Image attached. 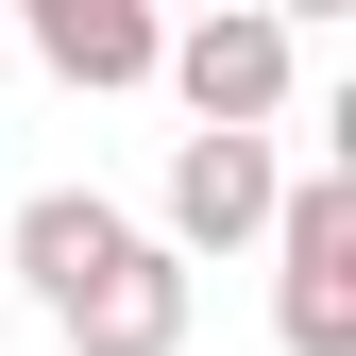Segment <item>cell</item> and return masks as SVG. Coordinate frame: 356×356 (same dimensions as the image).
Here are the masks:
<instances>
[{"instance_id":"1","label":"cell","mask_w":356,"mask_h":356,"mask_svg":"<svg viewBox=\"0 0 356 356\" xmlns=\"http://www.w3.org/2000/svg\"><path fill=\"white\" fill-rule=\"evenodd\" d=\"M17 289L51 305L68 356H187V254L153 220H119L102 187H34L17 204Z\"/></svg>"},{"instance_id":"2","label":"cell","mask_w":356,"mask_h":356,"mask_svg":"<svg viewBox=\"0 0 356 356\" xmlns=\"http://www.w3.org/2000/svg\"><path fill=\"white\" fill-rule=\"evenodd\" d=\"M272 323L289 356H356V170H305L272 204Z\"/></svg>"},{"instance_id":"3","label":"cell","mask_w":356,"mask_h":356,"mask_svg":"<svg viewBox=\"0 0 356 356\" xmlns=\"http://www.w3.org/2000/svg\"><path fill=\"white\" fill-rule=\"evenodd\" d=\"M289 17H272V0H238V17H187V34H170V51H153V85H187V119H204V136H272V102H289Z\"/></svg>"},{"instance_id":"4","label":"cell","mask_w":356,"mask_h":356,"mask_svg":"<svg viewBox=\"0 0 356 356\" xmlns=\"http://www.w3.org/2000/svg\"><path fill=\"white\" fill-rule=\"evenodd\" d=\"M272 204H289L272 136H187V153H170V254H238V238H272Z\"/></svg>"},{"instance_id":"5","label":"cell","mask_w":356,"mask_h":356,"mask_svg":"<svg viewBox=\"0 0 356 356\" xmlns=\"http://www.w3.org/2000/svg\"><path fill=\"white\" fill-rule=\"evenodd\" d=\"M34 51H51V85H85V102H102V85H153V0H34Z\"/></svg>"}]
</instances>
